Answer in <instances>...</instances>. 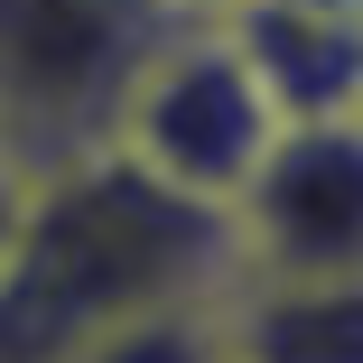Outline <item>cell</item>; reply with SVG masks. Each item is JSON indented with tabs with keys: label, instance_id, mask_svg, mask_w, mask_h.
I'll return each mask as SVG.
<instances>
[{
	"label": "cell",
	"instance_id": "cell-1",
	"mask_svg": "<svg viewBox=\"0 0 363 363\" xmlns=\"http://www.w3.org/2000/svg\"><path fill=\"white\" fill-rule=\"evenodd\" d=\"M224 214L94 150L19 196V233L0 252V363H75L94 335L150 308L224 298Z\"/></svg>",
	"mask_w": 363,
	"mask_h": 363
},
{
	"label": "cell",
	"instance_id": "cell-2",
	"mask_svg": "<svg viewBox=\"0 0 363 363\" xmlns=\"http://www.w3.org/2000/svg\"><path fill=\"white\" fill-rule=\"evenodd\" d=\"M159 0H0V159L19 177L112 150L140 65L168 47Z\"/></svg>",
	"mask_w": 363,
	"mask_h": 363
},
{
	"label": "cell",
	"instance_id": "cell-3",
	"mask_svg": "<svg viewBox=\"0 0 363 363\" xmlns=\"http://www.w3.org/2000/svg\"><path fill=\"white\" fill-rule=\"evenodd\" d=\"M270 140H279V112L261 94V75L242 65L233 28L224 19H177L168 47L140 65L121 121H112V159H130L140 177H159L186 205L224 214Z\"/></svg>",
	"mask_w": 363,
	"mask_h": 363
},
{
	"label": "cell",
	"instance_id": "cell-4",
	"mask_svg": "<svg viewBox=\"0 0 363 363\" xmlns=\"http://www.w3.org/2000/svg\"><path fill=\"white\" fill-rule=\"evenodd\" d=\"M233 279H335L363 270V112L279 121L261 168L224 205Z\"/></svg>",
	"mask_w": 363,
	"mask_h": 363
},
{
	"label": "cell",
	"instance_id": "cell-5",
	"mask_svg": "<svg viewBox=\"0 0 363 363\" xmlns=\"http://www.w3.org/2000/svg\"><path fill=\"white\" fill-rule=\"evenodd\" d=\"M242 65L261 75L279 121L363 112V10H308V0H233L224 10Z\"/></svg>",
	"mask_w": 363,
	"mask_h": 363
},
{
	"label": "cell",
	"instance_id": "cell-6",
	"mask_svg": "<svg viewBox=\"0 0 363 363\" xmlns=\"http://www.w3.org/2000/svg\"><path fill=\"white\" fill-rule=\"evenodd\" d=\"M224 363H363V270L335 279H224Z\"/></svg>",
	"mask_w": 363,
	"mask_h": 363
},
{
	"label": "cell",
	"instance_id": "cell-7",
	"mask_svg": "<svg viewBox=\"0 0 363 363\" xmlns=\"http://www.w3.org/2000/svg\"><path fill=\"white\" fill-rule=\"evenodd\" d=\"M19 196H28V177L0 168V252H10V233H19Z\"/></svg>",
	"mask_w": 363,
	"mask_h": 363
},
{
	"label": "cell",
	"instance_id": "cell-8",
	"mask_svg": "<svg viewBox=\"0 0 363 363\" xmlns=\"http://www.w3.org/2000/svg\"><path fill=\"white\" fill-rule=\"evenodd\" d=\"M159 10H177V19H224L233 0H159Z\"/></svg>",
	"mask_w": 363,
	"mask_h": 363
},
{
	"label": "cell",
	"instance_id": "cell-9",
	"mask_svg": "<svg viewBox=\"0 0 363 363\" xmlns=\"http://www.w3.org/2000/svg\"><path fill=\"white\" fill-rule=\"evenodd\" d=\"M308 10H363V0H308Z\"/></svg>",
	"mask_w": 363,
	"mask_h": 363
},
{
	"label": "cell",
	"instance_id": "cell-10",
	"mask_svg": "<svg viewBox=\"0 0 363 363\" xmlns=\"http://www.w3.org/2000/svg\"><path fill=\"white\" fill-rule=\"evenodd\" d=\"M0 168H10V159H0ZM10 177H19V168H10Z\"/></svg>",
	"mask_w": 363,
	"mask_h": 363
}]
</instances>
